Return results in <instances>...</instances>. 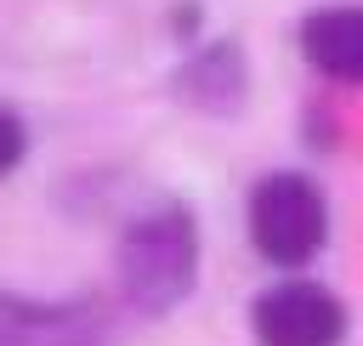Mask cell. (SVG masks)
Instances as JSON below:
<instances>
[{
    "mask_svg": "<svg viewBox=\"0 0 363 346\" xmlns=\"http://www.w3.org/2000/svg\"><path fill=\"white\" fill-rule=\"evenodd\" d=\"M113 318L96 295L40 301L23 289H0V346H108Z\"/></svg>",
    "mask_w": 363,
    "mask_h": 346,
    "instance_id": "obj_4",
    "label": "cell"
},
{
    "mask_svg": "<svg viewBox=\"0 0 363 346\" xmlns=\"http://www.w3.org/2000/svg\"><path fill=\"white\" fill-rule=\"evenodd\" d=\"M23 153H28V130H23L17 113L0 108V176H11V170L23 164Z\"/></svg>",
    "mask_w": 363,
    "mask_h": 346,
    "instance_id": "obj_7",
    "label": "cell"
},
{
    "mask_svg": "<svg viewBox=\"0 0 363 346\" xmlns=\"http://www.w3.org/2000/svg\"><path fill=\"white\" fill-rule=\"evenodd\" d=\"M176 96L199 113H238L244 96H250V62H244V45L238 40H216L204 51H193L182 68H176Z\"/></svg>",
    "mask_w": 363,
    "mask_h": 346,
    "instance_id": "obj_5",
    "label": "cell"
},
{
    "mask_svg": "<svg viewBox=\"0 0 363 346\" xmlns=\"http://www.w3.org/2000/svg\"><path fill=\"white\" fill-rule=\"evenodd\" d=\"M250 329L261 346H340L346 340V301L329 284L284 278L255 295Z\"/></svg>",
    "mask_w": 363,
    "mask_h": 346,
    "instance_id": "obj_3",
    "label": "cell"
},
{
    "mask_svg": "<svg viewBox=\"0 0 363 346\" xmlns=\"http://www.w3.org/2000/svg\"><path fill=\"white\" fill-rule=\"evenodd\" d=\"M329 238V199L306 170H272L250 193V244L272 267H306Z\"/></svg>",
    "mask_w": 363,
    "mask_h": 346,
    "instance_id": "obj_2",
    "label": "cell"
},
{
    "mask_svg": "<svg viewBox=\"0 0 363 346\" xmlns=\"http://www.w3.org/2000/svg\"><path fill=\"white\" fill-rule=\"evenodd\" d=\"M113 272H119L125 306H136L147 318L176 312L199 284V221H193V210L164 199V204L130 216V227L119 233V250H113Z\"/></svg>",
    "mask_w": 363,
    "mask_h": 346,
    "instance_id": "obj_1",
    "label": "cell"
},
{
    "mask_svg": "<svg viewBox=\"0 0 363 346\" xmlns=\"http://www.w3.org/2000/svg\"><path fill=\"white\" fill-rule=\"evenodd\" d=\"M301 57L335 85H363V6L306 11L301 17Z\"/></svg>",
    "mask_w": 363,
    "mask_h": 346,
    "instance_id": "obj_6",
    "label": "cell"
}]
</instances>
